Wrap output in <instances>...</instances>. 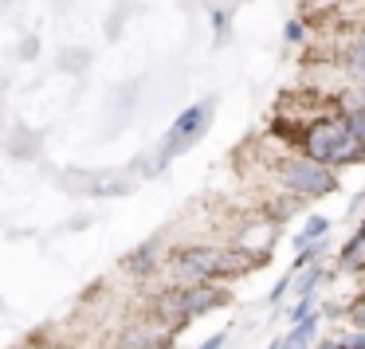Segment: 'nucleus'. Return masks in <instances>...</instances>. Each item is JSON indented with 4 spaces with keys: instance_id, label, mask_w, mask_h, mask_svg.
Returning a JSON list of instances; mask_svg holds the SVG:
<instances>
[{
    "instance_id": "1",
    "label": "nucleus",
    "mask_w": 365,
    "mask_h": 349,
    "mask_svg": "<svg viewBox=\"0 0 365 349\" xmlns=\"http://www.w3.org/2000/svg\"><path fill=\"white\" fill-rule=\"evenodd\" d=\"M302 153L322 165H354V161H365V142L354 134L346 114H334V118H318L307 126Z\"/></svg>"
},
{
    "instance_id": "2",
    "label": "nucleus",
    "mask_w": 365,
    "mask_h": 349,
    "mask_svg": "<svg viewBox=\"0 0 365 349\" xmlns=\"http://www.w3.org/2000/svg\"><path fill=\"white\" fill-rule=\"evenodd\" d=\"M279 173V184H283L287 192H294V197H330V192H338V177H334L330 165H322V161L307 157V153H299V157H283L275 165Z\"/></svg>"
},
{
    "instance_id": "3",
    "label": "nucleus",
    "mask_w": 365,
    "mask_h": 349,
    "mask_svg": "<svg viewBox=\"0 0 365 349\" xmlns=\"http://www.w3.org/2000/svg\"><path fill=\"white\" fill-rule=\"evenodd\" d=\"M208 122H212V98H205V103H197V106H189V110H181V114H177V122L169 126V134L161 137V145H158V150L165 153L169 161H173V157H181L185 150H192V145H197L200 137H205Z\"/></svg>"
},
{
    "instance_id": "4",
    "label": "nucleus",
    "mask_w": 365,
    "mask_h": 349,
    "mask_svg": "<svg viewBox=\"0 0 365 349\" xmlns=\"http://www.w3.org/2000/svg\"><path fill=\"white\" fill-rule=\"evenodd\" d=\"M232 294L216 283H200V286H181V291H169V298L161 302V310H169L173 318H200L216 306H228Z\"/></svg>"
},
{
    "instance_id": "5",
    "label": "nucleus",
    "mask_w": 365,
    "mask_h": 349,
    "mask_svg": "<svg viewBox=\"0 0 365 349\" xmlns=\"http://www.w3.org/2000/svg\"><path fill=\"white\" fill-rule=\"evenodd\" d=\"M173 267L181 275V283L200 286L208 278L224 275V247H181L173 255Z\"/></svg>"
},
{
    "instance_id": "6",
    "label": "nucleus",
    "mask_w": 365,
    "mask_h": 349,
    "mask_svg": "<svg viewBox=\"0 0 365 349\" xmlns=\"http://www.w3.org/2000/svg\"><path fill=\"white\" fill-rule=\"evenodd\" d=\"M158 255H161V244L158 239H145L142 247H134V251L122 259V267H126L130 275H150V271L158 267Z\"/></svg>"
},
{
    "instance_id": "7",
    "label": "nucleus",
    "mask_w": 365,
    "mask_h": 349,
    "mask_svg": "<svg viewBox=\"0 0 365 349\" xmlns=\"http://www.w3.org/2000/svg\"><path fill=\"white\" fill-rule=\"evenodd\" d=\"M318 325H322V314L314 310V314H310V318H302V322H299V325H294V330L283 338V349H307L310 341H314Z\"/></svg>"
},
{
    "instance_id": "8",
    "label": "nucleus",
    "mask_w": 365,
    "mask_h": 349,
    "mask_svg": "<svg viewBox=\"0 0 365 349\" xmlns=\"http://www.w3.org/2000/svg\"><path fill=\"white\" fill-rule=\"evenodd\" d=\"M326 231H330V220H326V216H310V220L302 224V231L294 236V247H299V251H307V247L322 244Z\"/></svg>"
},
{
    "instance_id": "9",
    "label": "nucleus",
    "mask_w": 365,
    "mask_h": 349,
    "mask_svg": "<svg viewBox=\"0 0 365 349\" xmlns=\"http://www.w3.org/2000/svg\"><path fill=\"white\" fill-rule=\"evenodd\" d=\"M130 192H134V181H130L126 173H118V177H106V181H95L91 197H95V200H106V197H130Z\"/></svg>"
},
{
    "instance_id": "10",
    "label": "nucleus",
    "mask_w": 365,
    "mask_h": 349,
    "mask_svg": "<svg viewBox=\"0 0 365 349\" xmlns=\"http://www.w3.org/2000/svg\"><path fill=\"white\" fill-rule=\"evenodd\" d=\"M341 263H346L349 271H357V267H365V224L354 231V236L341 244Z\"/></svg>"
},
{
    "instance_id": "11",
    "label": "nucleus",
    "mask_w": 365,
    "mask_h": 349,
    "mask_svg": "<svg viewBox=\"0 0 365 349\" xmlns=\"http://www.w3.org/2000/svg\"><path fill=\"white\" fill-rule=\"evenodd\" d=\"M318 283H322V267H307L299 275V283H294V294H299V298H307V294H318Z\"/></svg>"
},
{
    "instance_id": "12",
    "label": "nucleus",
    "mask_w": 365,
    "mask_h": 349,
    "mask_svg": "<svg viewBox=\"0 0 365 349\" xmlns=\"http://www.w3.org/2000/svg\"><path fill=\"white\" fill-rule=\"evenodd\" d=\"M341 114H346V122H349V126H354V134H357V137H361V142H365V103L349 106V110H341Z\"/></svg>"
},
{
    "instance_id": "13",
    "label": "nucleus",
    "mask_w": 365,
    "mask_h": 349,
    "mask_svg": "<svg viewBox=\"0 0 365 349\" xmlns=\"http://www.w3.org/2000/svg\"><path fill=\"white\" fill-rule=\"evenodd\" d=\"M349 71H357L365 79V36L354 40V48H349Z\"/></svg>"
},
{
    "instance_id": "14",
    "label": "nucleus",
    "mask_w": 365,
    "mask_h": 349,
    "mask_svg": "<svg viewBox=\"0 0 365 349\" xmlns=\"http://www.w3.org/2000/svg\"><path fill=\"white\" fill-rule=\"evenodd\" d=\"M87 59H91V51H63V56H59V67H67V71H83Z\"/></svg>"
},
{
    "instance_id": "15",
    "label": "nucleus",
    "mask_w": 365,
    "mask_h": 349,
    "mask_svg": "<svg viewBox=\"0 0 365 349\" xmlns=\"http://www.w3.org/2000/svg\"><path fill=\"white\" fill-rule=\"evenodd\" d=\"M294 278H299V271H287V275L279 278V283H275V291H271V306H279V302H283V294H291Z\"/></svg>"
},
{
    "instance_id": "16",
    "label": "nucleus",
    "mask_w": 365,
    "mask_h": 349,
    "mask_svg": "<svg viewBox=\"0 0 365 349\" xmlns=\"http://www.w3.org/2000/svg\"><path fill=\"white\" fill-rule=\"evenodd\" d=\"M299 204H302V200H283V204H271V224H279V220H291V216L299 212Z\"/></svg>"
},
{
    "instance_id": "17",
    "label": "nucleus",
    "mask_w": 365,
    "mask_h": 349,
    "mask_svg": "<svg viewBox=\"0 0 365 349\" xmlns=\"http://www.w3.org/2000/svg\"><path fill=\"white\" fill-rule=\"evenodd\" d=\"M212 28L220 36V43L228 40V9H212Z\"/></svg>"
},
{
    "instance_id": "18",
    "label": "nucleus",
    "mask_w": 365,
    "mask_h": 349,
    "mask_svg": "<svg viewBox=\"0 0 365 349\" xmlns=\"http://www.w3.org/2000/svg\"><path fill=\"white\" fill-rule=\"evenodd\" d=\"M346 318L357 325V330H365V298H357L354 306H346Z\"/></svg>"
},
{
    "instance_id": "19",
    "label": "nucleus",
    "mask_w": 365,
    "mask_h": 349,
    "mask_svg": "<svg viewBox=\"0 0 365 349\" xmlns=\"http://www.w3.org/2000/svg\"><path fill=\"white\" fill-rule=\"evenodd\" d=\"M341 349H365V330L349 333V338H341Z\"/></svg>"
},
{
    "instance_id": "20",
    "label": "nucleus",
    "mask_w": 365,
    "mask_h": 349,
    "mask_svg": "<svg viewBox=\"0 0 365 349\" xmlns=\"http://www.w3.org/2000/svg\"><path fill=\"white\" fill-rule=\"evenodd\" d=\"M224 341H228V333H212V338H205V341H200V345L197 349H224Z\"/></svg>"
},
{
    "instance_id": "21",
    "label": "nucleus",
    "mask_w": 365,
    "mask_h": 349,
    "mask_svg": "<svg viewBox=\"0 0 365 349\" xmlns=\"http://www.w3.org/2000/svg\"><path fill=\"white\" fill-rule=\"evenodd\" d=\"M36 56H40V40L32 36V40H24V48H20V59H36Z\"/></svg>"
},
{
    "instance_id": "22",
    "label": "nucleus",
    "mask_w": 365,
    "mask_h": 349,
    "mask_svg": "<svg viewBox=\"0 0 365 349\" xmlns=\"http://www.w3.org/2000/svg\"><path fill=\"white\" fill-rule=\"evenodd\" d=\"M302 32H307V28H302L299 20H291V24H287V40H291V43H299V40H302Z\"/></svg>"
},
{
    "instance_id": "23",
    "label": "nucleus",
    "mask_w": 365,
    "mask_h": 349,
    "mask_svg": "<svg viewBox=\"0 0 365 349\" xmlns=\"http://www.w3.org/2000/svg\"><path fill=\"white\" fill-rule=\"evenodd\" d=\"M318 349H341V341H318Z\"/></svg>"
}]
</instances>
